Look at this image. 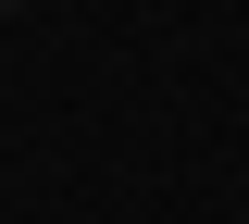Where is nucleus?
I'll use <instances>...</instances> for the list:
<instances>
[{
  "label": "nucleus",
  "mask_w": 249,
  "mask_h": 224,
  "mask_svg": "<svg viewBox=\"0 0 249 224\" xmlns=\"http://www.w3.org/2000/svg\"><path fill=\"white\" fill-rule=\"evenodd\" d=\"M0 13H13V0H0Z\"/></svg>",
  "instance_id": "f257e3e1"
}]
</instances>
